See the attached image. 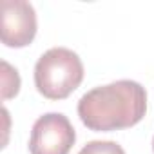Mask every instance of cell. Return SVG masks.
Wrapping results in <instances>:
<instances>
[{"instance_id": "1", "label": "cell", "mask_w": 154, "mask_h": 154, "mask_svg": "<svg viewBox=\"0 0 154 154\" xmlns=\"http://www.w3.org/2000/svg\"><path fill=\"white\" fill-rule=\"evenodd\" d=\"M147 111L145 87L134 80H118L85 93L78 116L91 131H118L141 122Z\"/></svg>"}, {"instance_id": "2", "label": "cell", "mask_w": 154, "mask_h": 154, "mask_svg": "<svg viewBox=\"0 0 154 154\" xmlns=\"http://www.w3.org/2000/svg\"><path fill=\"white\" fill-rule=\"evenodd\" d=\"M84 80L80 56L67 47H51L35 65V85L49 100L67 98Z\"/></svg>"}, {"instance_id": "3", "label": "cell", "mask_w": 154, "mask_h": 154, "mask_svg": "<svg viewBox=\"0 0 154 154\" xmlns=\"http://www.w3.org/2000/svg\"><path fill=\"white\" fill-rule=\"evenodd\" d=\"M76 132L69 118L62 112H47L40 116L31 131V154H69L74 145Z\"/></svg>"}, {"instance_id": "4", "label": "cell", "mask_w": 154, "mask_h": 154, "mask_svg": "<svg viewBox=\"0 0 154 154\" xmlns=\"http://www.w3.org/2000/svg\"><path fill=\"white\" fill-rule=\"evenodd\" d=\"M2 42L8 47L29 45L36 35V13L26 0H2Z\"/></svg>"}, {"instance_id": "5", "label": "cell", "mask_w": 154, "mask_h": 154, "mask_svg": "<svg viewBox=\"0 0 154 154\" xmlns=\"http://www.w3.org/2000/svg\"><path fill=\"white\" fill-rule=\"evenodd\" d=\"M20 89V76L17 69H13L8 62H2V98H13L17 96Z\"/></svg>"}, {"instance_id": "6", "label": "cell", "mask_w": 154, "mask_h": 154, "mask_svg": "<svg viewBox=\"0 0 154 154\" xmlns=\"http://www.w3.org/2000/svg\"><path fill=\"white\" fill-rule=\"evenodd\" d=\"M78 154H125V150L116 141L94 140V141H89L85 147H82V150Z\"/></svg>"}, {"instance_id": "7", "label": "cell", "mask_w": 154, "mask_h": 154, "mask_svg": "<svg viewBox=\"0 0 154 154\" xmlns=\"http://www.w3.org/2000/svg\"><path fill=\"white\" fill-rule=\"evenodd\" d=\"M152 150H154V138H152Z\"/></svg>"}]
</instances>
